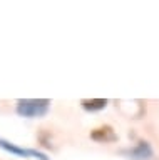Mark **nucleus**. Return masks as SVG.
<instances>
[{"mask_svg":"<svg viewBox=\"0 0 159 160\" xmlns=\"http://www.w3.org/2000/svg\"><path fill=\"white\" fill-rule=\"evenodd\" d=\"M49 108H50V100L49 98H19L15 105L17 115L25 118L45 117Z\"/></svg>","mask_w":159,"mask_h":160,"instance_id":"f257e3e1","label":"nucleus"},{"mask_svg":"<svg viewBox=\"0 0 159 160\" xmlns=\"http://www.w3.org/2000/svg\"><path fill=\"white\" fill-rule=\"evenodd\" d=\"M0 148L5 150L8 153H12V155H17V157H35L39 160H50L44 152H40V150L19 147L17 143H12V142H8V140L2 138V137H0Z\"/></svg>","mask_w":159,"mask_h":160,"instance_id":"f03ea898","label":"nucleus"},{"mask_svg":"<svg viewBox=\"0 0 159 160\" xmlns=\"http://www.w3.org/2000/svg\"><path fill=\"white\" fill-rule=\"evenodd\" d=\"M121 155L131 158V160H151L154 157V150L151 147V143L146 140H139V142L131 148H122Z\"/></svg>","mask_w":159,"mask_h":160,"instance_id":"7ed1b4c3","label":"nucleus"},{"mask_svg":"<svg viewBox=\"0 0 159 160\" xmlns=\"http://www.w3.org/2000/svg\"><path fill=\"white\" fill-rule=\"evenodd\" d=\"M91 138L99 143H112V142H117V133L114 132L111 125H102V127H97L92 130Z\"/></svg>","mask_w":159,"mask_h":160,"instance_id":"20e7f679","label":"nucleus"},{"mask_svg":"<svg viewBox=\"0 0 159 160\" xmlns=\"http://www.w3.org/2000/svg\"><path fill=\"white\" fill-rule=\"evenodd\" d=\"M109 100L107 98H82L81 100V107L86 112H99L107 107Z\"/></svg>","mask_w":159,"mask_h":160,"instance_id":"39448f33","label":"nucleus"}]
</instances>
